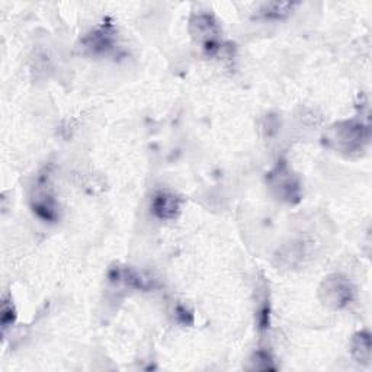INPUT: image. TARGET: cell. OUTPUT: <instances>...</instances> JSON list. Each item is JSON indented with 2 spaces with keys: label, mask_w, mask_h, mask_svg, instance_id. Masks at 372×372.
Segmentation results:
<instances>
[{
  "label": "cell",
  "mask_w": 372,
  "mask_h": 372,
  "mask_svg": "<svg viewBox=\"0 0 372 372\" xmlns=\"http://www.w3.org/2000/svg\"><path fill=\"white\" fill-rule=\"evenodd\" d=\"M194 27H196V32L194 36H198V43L203 45V48H213L217 43V34L218 28L217 24L213 21V17L208 15H199L196 22H192Z\"/></svg>",
  "instance_id": "2"
},
{
  "label": "cell",
  "mask_w": 372,
  "mask_h": 372,
  "mask_svg": "<svg viewBox=\"0 0 372 372\" xmlns=\"http://www.w3.org/2000/svg\"><path fill=\"white\" fill-rule=\"evenodd\" d=\"M150 208L160 220H173L180 213V198L171 192H159L153 196Z\"/></svg>",
  "instance_id": "1"
},
{
  "label": "cell",
  "mask_w": 372,
  "mask_h": 372,
  "mask_svg": "<svg viewBox=\"0 0 372 372\" xmlns=\"http://www.w3.org/2000/svg\"><path fill=\"white\" fill-rule=\"evenodd\" d=\"M353 355L358 359V362L368 364L371 359V339L366 331L358 333L355 339H353Z\"/></svg>",
  "instance_id": "3"
}]
</instances>
